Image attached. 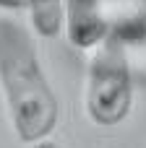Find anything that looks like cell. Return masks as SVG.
<instances>
[{"mask_svg":"<svg viewBox=\"0 0 146 148\" xmlns=\"http://www.w3.org/2000/svg\"><path fill=\"white\" fill-rule=\"evenodd\" d=\"M65 36L76 49L91 52L110 36V18L102 0H63Z\"/></svg>","mask_w":146,"mask_h":148,"instance_id":"3957f363","label":"cell"},{"mask_svg":"<svg viewBox=\"0 0 146 148\" xmlns=\"http://www.w3.org/2000/svg\"><path fill=\"white\" fill-rule=\"evenodd\" d=\"M133 73L125 52V42L110 31V36L91 49L86 70L84 109L97 127H115L125 122L133 109Z\"/></svg>","mask_w":146,"mask_h":148,"instance_id":"7a4b0ae2","label":"cell"},{"mask_svg":"<svg viewBox=\"0 0 146 148\" xmlns=\"http://www.w3.org/2000/svg\"><path fill=\"white\" fill-rule=\"evenodd\" d=\"M29 148H60L57 140H52V138H44V140H37V143H31Z\"/></svg>","mask_w":146,"mask_h":148,"instance_id":"5b68a950","label":"cell"},{"mask_svg":"<svg viewBox=\"0 0 146 148\" xmlns=\"http://www.w3.org/2000/svg\"><path fill=\"white\" fill-rule=\"evenodd\" d=\"M0 96L21 143L31 146L55 133L60 104L42 68L34 34L5 16H0Z\"/></svg>","mask_w":146,"mask_h":148,"instance_id":"6da1fadb","label":"cell"},{"mask_svg":"<svg viewBox=\"0 0 146 148\" xmlns=\"http://www.w3.org/2000/svg\"><path fill=\"white\" fill-rule=\"evenodd\" d=\"M31 31L42 39H55L65 31V8L63 0H26Z\"/></svg>","mask_w":146,"mask_h":148,"instance_id":"277c9868","label":"cell"},{"mask_svg":"<svg viewBox=\"0 0 146 148\" xmlns=\"http://www.w3.org/2000/svg\"><path fill=\"white\" fill-rule=\"evenodd\" d=\"M0 8H26V0H0Z\"/></svg>","mask_w":146,"mask_h":148,"instance_id":"8992f818","label":"cell"}]
</instances>
